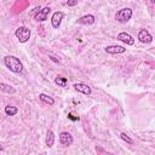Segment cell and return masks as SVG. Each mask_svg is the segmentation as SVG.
<instances>
[{"label":"cell","instance_id":"277c9868","mask_svg":"<svg viewBox=\"0 0 155 155\" xmlns=\"http://www.w3.org/2000/svg\"><path fill=\"white\" fill-rule=\"evenodd\" d=\"M50 12H51L50 7H44L42 10H38V12L34 15V18L38 22H44V21L47 19V16H48Z\"/></svg>","mask_w":155,"mask_h":155},{"label":"cell","instance_id":"2e32d148","mask_svg":"<svg viewBox=\"0 0 155 155\" xmlns=\"http://www.w3.org/2000/svg\"><path fill=\"white\" fill-rule=\"evenodd\" d=\"M18 113V109L16 107H11V105H7L5 107V114L8 115V116H13Z\"/></svg>","mask_w":155,"mask_h":155},{"label":"cell","instance_id":"7c38bea8","mask_svg":"<svg viewBox=\"0 0 155 155\" xmlns=\"http://www.w3.org/2000/svg\"><path fill=\"white\" fill-rule=\"evenodd\" d=\"M45 143H46V145H47L48 148L53 147V144H54V133H53V131H51V130H48V131H47Z\"/></svg>","mask_w":155,"mask_h":155},{"label":"cell","instance_id":"8992f818","mask_svg":"<svg viewBox=\"0 0 155 155\" xmlns=\"http://www.w3.org/2000/svg\"><path fill=\"white\" fill-rule=\"evenodd\" d=\"M63 17H64V13H63V12H61V11L54 12V13L52 15V18H51V24H52V27H53V28H59Z\"/></svg>","mask_w":155,"mask_h":155},{"label":"cell","instance_id":"ac0fdd59","mask_svg":"<svg viewBox=\"0 0 155 155\" xmlns=\"http://www.w3.org/2000/svg\"><path fill=\"white\" fill-rule=\"evenodd\" d=\"M68 119L71 120V121H79V120H80V117L76 116L74 113H69V114H68Z\"/></svg>","mask_w":155,"mask_h":155},{"label":"cell","instance_id":"3957f363","mask_svg":"<svg viewBox=\"0 0 155 155\" xmlns=\"http://www.w3.org/2000/svg\"><path fill=\"white\" fill-rule=\"evenodd\" d=\"M15 35L19 40V42H27L30 39V30L27 27H19L16 29Z\"/></svg>","mask_w":155,"mask_h":155},{"label":"cell","instance_id":"ba28073f","mask_svg":"<svg viewBox=\"0 0 155 155\" xmlns=\"http://www.w3.org/2000/svg\"><path fill=\"white\" fill-rule=\"evenodd\" d=\"M104 50H105L107 53H110V54H119V53H124V52L126 51L125 47H122V46H117V45H110V46H107Z\"/></svg>","mask_w":155,"mask_h":155},{"label":"cell","instance_id":"d6986e66","mask_svg":"<svg viewBox=\"0 0 155 155\" xmlns=\"http://www.w3.org/2000/svg\"><path fill=\"white\" fill-rule=\"evenodd\" d=\"M78 1L79 0H68L67 1V5L68 6H75V5H78Z\"/></svg>","mask_w":155,"mask_h":155},{"label":"cell","instance_id":"ffe728a7","mask_svg":"<svg viewBox=\"0 0 155 155\" xmlns=\"http://www.w3.org/2000/svg\"><path fill=\"white\" fill-rule=\"evenodd\" d=\"M48 57H50V58H51V59H52L53 62H56V63H59V62H61V61H59V59H58L57 57H54V56H53L52 53H48Z\"/></svg>","mask_w":155,"mask_h":155},{"label":"cell","instance_id":"30bf717a","mask_svg":"<svg viewBox=\"0 0 155 155\" xmlns=\"http://www.w3.org/2000/svg\"><path fill=\"white\" fill-rule=\"evenodd\" d=\"M117 40L125 42L126 45H133V44H134V39H133L128 33H126V31L120 33V34L117 35Z\"/></svg>","mask_w":155,"mask_h":155},{"label":"cell","instance_id":"5b68a950","mask_svg":"<svg viewBox=\"0 0 155 155\" xmlns=\"http://www.w3.org/2000/svg\"><path fill=\"white\" fill-rule=\"evenodd\" d=\"M138 39L140 42L143 44H150L153 41V36L147 30V29H140L139 33H138Z\"/></svg>","mask_w":155,"mask_h":155},{"label":"cell","instance_id":"7a4b0ae2","mask_svg":"<svg viewBox=\"0 0 155 155\" xmlns=\"http://www.w3.org/2000/svg\"><path fill=\"white\" fill-rule=\"evenodd\" d=\"M132 17V10L128 8V7H124L121 10H119L115 15V19L119 22V23H126L131 19Z\"/></svg>","mask_w":155,"mask_h":155},{"label":"cell","instance_id":"44dd1931","mask_svg":"<svg viewBox=\"0 0 155 155\" xmlns=\"http://www.w3.org/2000/svg\"><path fill=\"white\" fill-rule=\"evenodd\" d=\"M150 2H151V4H155V0H150Z\"/></svg>","mask_w":155,"mask_h":155},{"label":"cell","instance_id":"9c48e42d","mask_svg":"<svg viewBox=\"0 0 155 155\" xmlns=\"http://www.w3.org/2000/svg\"><path fill=\"white\" fill-rule=\"evenodd\" d=\"M74 88H75L76 91H79V92L84 93V94H87V96L92 93L91 87H90L88 85H86V84H82V82H76V84H74Z\"/></svg>","mask_w":155,"mask_h":155},{"label":"cell","instance_id":"8fae6325","mask_svg":"<svg viewBox=\"0 0 155 155\" xmlns=\"http://www.w3.org/2000/svg\"><path fill=\"white\" fill-rule=\"evenodd\" d=\"M94 16L93 15H86V16H82L78 19V23L79 24H84V25H91L94 23Z\"/></svg>","mask_w":155,"mask_h":155},{"label":"cell","instance_id":"4fadbf2b","mask_svg":"<svg viewBox=\"0 0 155 155\" xmlns=\"http://www.w3.org/2000/svg\"><path fill=\"white\" fill-rule=\"evenodd\" d=\"M39 98H40L41 102H44V103H46V104H48V105H53V104H54V99H53L52 97L45 94V93H40V94H39Z\"/></svg>","mask_w":155,"mask_h":155},{"label":"cell","instance_id":"5bb4252c","mask_svg":"<svg viewBox=\"0 0 155 155\" xmlns=\"http://www.w3.org/2000/svg\"><path fill=\"white\" fill-rule=\"evenodd\" d=\"M54 82H56L58 86H61V87H65L67 84H68V80H67V78H64V76H62V75H57V76L54 78Z\"/></svg>","mask_w":155,"mask_h":155},{"label":"cell","instance_id":"52a82bcc","mask_svg":"<svg viewBox=\"0 0 155 155\" xmlns=\"http://www.w3.org/2000/svg\"><path fill=\"white\" fill-rule=\"evenodd\" d=\"M59 142H61L62 145L69 147V145L73 144V137H71V134L69 132H62L59 134Z\"/></svg>","mask_w":155,"mask_h":155},{"label":"cell","instance_id":"6da1fadb","mask_svg":"<svg viewBox=\"0 0 155 155\" xmlns=\"http://www.w3.org/2000/svg\"><path fill=\"white\" fill-rule=\"evenodd\" d=\"M4 64L12 73L21 74L23 71V64L16 56H6V57H4Z\"/></svg>","mask_w":155,"mask_h":155},{"label":"cell","instance_id":"9a60e30c","mask_svg":"<svg viewBox=\"0 0 155 155\" xmlns=\"http://www.w3.org/2000/svg\"><path fill=\"white\" fill-rule=\"evenodd\" d=\"M0 88H1L2 92H6V93H15V92H16V90H15L12 86L6 85V84H4V82L0 84Z\"/></svg>","mask_w":155,"mask_h":155},{"label":"cell","instance_id":"e0dca14e","mask_svg":"<svg viewBox=\"0 0 155 155\" xmlns=\"http://www.w3.org/2000/svg\"><path fill=\"white\" fill-rule=\"evenodd\" d=\"M120 138H121L124 142L128 143V144H133V140H132V139H131V138H130L125 132H121V133H120Z\"/></svg>","mask_w":155,"mask_h":155}]
</instances>
